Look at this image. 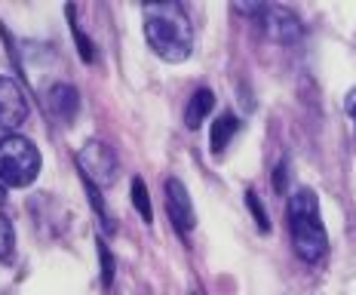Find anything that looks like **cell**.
I'll return each mask as SVG.
<instances>
[{
  "mask_svg": "<svg viewBox=\"0 0 356 295\" xmlns=\"http://www.w3.org/2000/svg\"><path fill=\"white\" fill-rule=\"evenodd\" d=\"M212 108H215L212 90H197L194 95H191V102H188V111H184V127H188V129H197L200 123L209 117Z\"/></svg>",
  "mask_w": 356,
  "mask_h": 295,
  "instance_id": "obj_9",
  "label": "cell"
},
{
  "mask_svg": "<svg viewBox=\"0 0 356 295\" xmlns=\"http://www.w3.org/2000/svg\"><path fill=\"white\" fill-rule=\"evenodd\" d=\"M289 228H292V246L304 262H320L329 249V237L320 218V200L310 188H298L289 197Z\"/></svg>",
  "mask_w": 356,
  "mask_h": 295,
  "instance_id": "obj_2",
  "label": "cell"
},
{
  "mask_svg": "<svg viewBox=\"0 0 356 295\" xmlns=\"http://www.w3.org/2000/svg\"><path fill=\"white\" fill-rule=\"evenodd\" d=\"M99 246V262H102V283H105V289L111 283H114V271H117V264H114V255H111V249L105 246V243H95Z\"/></svg>",
  "mask_w": 356,
  "mask_h": 295,
  "instance_id": "obj_14",
  "label": "cell"
},
{
  "mask_svg": "<svg viewBox=\"0 0 356 295\" xmlns=\"http://www.w3.org/2000/svg\"><path fill=\"white\" fill-rule=\"evenodd\" d=\"M286 169H289L286 160H280V166L273 169V188H277L280 194H283V191H286V179H289V175H286Z\"/></svg>",
  "mask_w": 356,
  "mask_h": 295,
  "instance_id": "obj_16",
  "label": "cell"
},
{
  "mask_svg": "<svg viewBox=\"0 0 356 295\" xmlns=\"http://www.w3.org/2000/svg\"><path fill=\"white\" fill-rule=\"evenodd\" d=\"M163 191H166V212H169V218H172V225L181 234L194 231L197 212H194V203H191V194H188V188H184V182L172 175V179H166Z\"/></svg>",
  "mask_w": 356,
  "mask_h": 295,
  "instance_id": "obj_6",
  "label": "cell"
},
{
  "mask_svg": "<svg viewBox=\"0 0 356 295\" xmlns=\"http://www.w3.org/2000/svg\"><path fill=\"white\" fill-rule=\"evenodd\" d=\"M6 203V184H0V206Z\"/></svg>",
  "mask_w": 356,
  "mask_h": 295,
  "instance_id": "obj_18",
  "label": "cell"
},
{
  "mask_svg": "<svg viewBox=\"0 0 356 295\" xmlns=\"http://www.w3.org/2000/svg\"><path fill=\"white\" fill-rule=\"evenodd\" d=\"M145 37L147 47L157 53L163 62H184L194 49V28L181 3L172 0H157L145 3Z\"/></svg>",
  "mask_w": 356,
  "mask_h": 295,
  "instance_id": "obj_1",
  "label": "cell"
},
{
  "mask_svg": "<svg viewBox=\"0 0 356 295\" xmlns=\"http://www.w3.org/2000/svg\"><path fill=\"white\" fill-rule=\"evenodd\" d=\"M77 166L83 173L86 184H99V188L114 184L117 173H120V160H117L114 148H108L105 142H95V138L77 151Z\"/></svg>",
  "mask_w": 356,
  "mask_h": 295,
  "instance_id": "obj_5",
  "label": "cell"
},
{
  "mask_svg": "<svg viewBox=\"0 0 356 295\" xmlns=\"http://www.w3.org/2000/svg\"><path fill=\"white\" fill-rule=\"evenodd\" d=\"M132 203H136L138 216H142L147 225H151L154 209H151V197H147V188H145V182H142V179H132Z\"/></svg>",
  "mask_w": 356,
  "mask_h": 295,
  "instance_id": "obj_11",
  "label": "cell"
},
{
  "mask_svg": "<svg viewBox=\"0 0 356 295\" xmlns=\"http://www.w3.org/2000/svg\"><path fill=\"white\" fill-rule=\"evenodd\" d=\"M344 111H347V117H350L353 127H356V90L347 93V99H344Z\"/></svg>",
  "mask_w": 356,
  "mask_h": 295,
  "instance_id": "obj_17",
  "label": "cell"
},
{
  "mask_svg": "<svg viewBox=\"0 0 356 295\" xmlns=\"http://www.w3.org/2000/svg\"><path fill=\"white\" fill-rule=\"evenodd\" d=\"M47 111L56 117L58 123H74L80 111V95L71 83H53L47 90Z\"/></svg>",
  "mask_w": 356,
  "mask_h": 295,
  "instance_id": "obj_8",
  "label": "cell"
},
{
  "mask_svg": "<svg viewBox=\"0 0 356 295\" xmlns=\"http://www.w3.org/2000/svg\"><path fill=\"white\" fill-rule=\"evenodd\" d=\"M240 132V120H236L234 114H221L218 120L212 123V132H209V145H212V154H221L227 145H231V138Z\"/></svg>",
  "mask_w": 356,
  "mask_h": 295,
  "instance_id": "obj_10",
  "label": "cell"
},
{
  "mask_svg": "<svg viewBox=\"0 0 356 295\" xmlns=\"http://www.w3.org/2000/svg\"><path fill=\"white\" fill-rule=\"evenodd\" d=\"M13 249H16V234H13V225L0 216V262L13 258Z\"/></svg>",
  "mask_w": 356,
  "mask_h": 295,
  "instance_id": "obj_13",
  "label": "cell"
},
{
  "mask_svg": "<svg viewBox=\"0 0 356 295\" xmlns=\"http://www.w3.org/2000/svg\"><path fill=\"white\" fill-rule=\"evenodd\" d=\"M28 117V99L19 83L6 74H0V129H16Z\"/></svg>",
  "mask_w": 356,
  "mask_h": 295,
  "instance_id": "obj_7",
  "label": "cell"
},
{
  "mask_svg": "<svg viewBox=\"0 0 356 295\" xmlns=\"http://www.w3.org/2000/svg\"><path fill=\"white\" fill-rule=\"evenodd\" d=\"M236 10L246 13V16H252V19H258V25L264 28V34L277 43H295L301 37V22L292 10H286V6H273V3L246 6V3H240Z\"/></svg>",
  "mask_w": 356,
  "mask_h": 295,
  "instance_id": "obj_4",
  "label": "cell"
},
{
  "mask_svg": "<svg viewBox=\"0 0 356 295\" xmlns=\"http://www.w3.org/2000/svg\"><path fill=\"white\" fill-rule=\"evenodd\" d=\"M40 175V151L25 136L0 138V184L6 188H28Z\"/></svg>",
  "mask_w": 356,
  "mask_h": 295,
  "instance_id": "obj_3",
  "label": "cell"
},
{
  "mask_svg": "<svg viewBox=\"0 0 356 295\" xmlns=\"http://www.w3.org/2000/svg\"><path fill=\"white\" fill-rule=\"evenodd\" d=\"M246 206H249V212L258 221V231H261V234L270 231V221H267V212H264V206H261V200H258L255 191H246Z\"/></svg>",
  "mask_w": 356,
  "mask_h": 295,
  "instance_id": "obj_15",
  "label": "cell"
},
{
  "mask_svg": "<svg viewBox=\"0 0 356 295\" xmlns=\"http://www.w3.org/2000/svg\"><path fill=\"white\" fill-rule=\"evenodd\" d=\"M68 22H71V34H74V40H77V53H80V58H83V62H92V58H95V47L89 43V37L77 28V19H74V10H71V6H68Z\"/></svg>",
  "mask_w": 356,
  "mask_h": 295,
  "instance_id": "obj_12",
  "label": "cell"
}]
</instances>
